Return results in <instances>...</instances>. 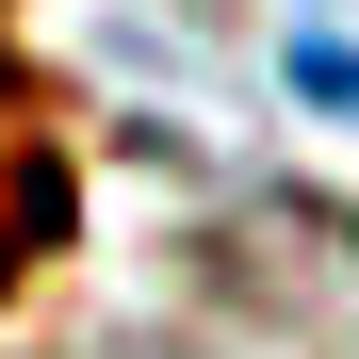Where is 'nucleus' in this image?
Here are the masks:
<instances>
[{"instance_id":"1","label":"nucleus","mask_w":359,"mask_h":359,"mask_svg":"<svg viewBox=\"0 0 359 359\" xmlns=\"http://www.w3.org/2000/svg\"><path fill=\"white\" fill-rule=\"evenodd\" d=\"M294 82H311L327 114H359V49H327V33H311V49H294Z\"/></svg>"},{"instance_id":"2","label":"nucleus","mask_w":359,"mask_h":359,"mask_svg":"<svg viewBox=\"0 0 359 359\" xmlns=\"http://www.w3.org/2000/svg\"><path fill=\"white\" fill-rule=\"evenodd\" d=\"M17 98H33V82H17V33H0V131H17ZM17 278H33V245L0 229V294H17Z\"/></svg>"}]
</instances>
